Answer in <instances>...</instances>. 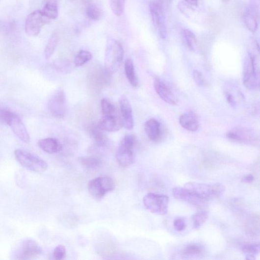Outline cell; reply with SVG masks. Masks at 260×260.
Wrapping results in <instances>:
<instances>
[{
    "label": "cell",
    "mask_w": 260,
    "mask_h": 260,
    "mask_svg": "<svg viewBox=\"0 0 260 260\" xmlns=\"http://www.w3.org/2000/svg\"><path fill=\"white\" fill-rule=\"evenodd\" d=\"M90 133L92 139L99 147H104L107 143L106 135L97 126H92L90 129Z\"/></svg>",
    "instance_id": "cell-26"
},
{
    "label": "cell",
    "mask_w": 260,
    "mask_h": 260,
    "mask_svg": "<svg viewBox=\"0 0 260 260\" xmlns=\"http://www.w3.org/2000/svg\"><path fill=\"white\" fill-rule=\"evenodd\" d=\"M150 11L156 29L161 37L165 39L167 37V30L161 4L158 2H152L150 5Z\"/></svg>",
    "instance_id": "cell-11"
},
{
    "label": "cell",
    "mask_w": 260,
    "mask_h": 260,
    "mask_svg": "<svg viewBox=\"0 0 260 260\" xmlns=\"http://www.w3.org/2000/svg\"><path fill=\"white\" fill-rule=\"evenodd\" d=\"M98 128L106 132H117L123 127L121 119L115 115H104L97 124Z\"/></svg>",
    "instance_id": "cell-15"
},
{
    "label": "cell",
    "mask_w": 260,
    "mask_h": 260,
    "mask_svg": "<svg viewBox=\"0 0 260 260\" xmlns=\"http://www.w3.org/2000/svg\"><path fill=\"white\" fill-rule=\"evenodd\" d=\"M39 147L48 154H54L62 150L60 142L55 138H48L40 140L38 143Z\"/></svg>",
    "instance_id": "cell-18"
},
{
    "label": "cell",
    "mask_w": 260,
    "mask_h": 260,
    "mask_svg": "<svg viewBox=\"0 0 260 260\" xmlns=\"http://www.w3.org/2000/svg\"><path fill=\"white\" fill-rule=\"evenodd\" d=\"M144 130L148 137L152 141H157L162 137L161 124L155 119H152L148 120L144 125Z\"/></svg>",
    "instance_id": "cell-16"
},
{
    "label": "cell",
    "mask_w": 260,
    "mask_h": 260,
    "mask_svg": "<svg viewBox=\"0 0 260 260\" xmlns=\"http://www.w3.org/2000/svg\"><path fill=\"white\" fill-rule=\"evenodd\" d=\"M225 97L228 103L232 106L234 107L236 105V101L235 98L232 93L229 91L225 92Z\"/></svg>",
    "instance_id": "cell-39"
},
{
    "label": "cell",
    "mask_w": 260,
    "mask_h": 260,
    "mask_svg": "<svg viewBox=\"0 0 260 260\" xmlns=\"http://www.w3.org/2000/svg\"><path fill=\"white\" fill-rule=\"evenodd\" d=\"M116 158L121 166L128 167L133 163L134 155L132 150L120 146L116 153Z\"/></svg>",
    "instance_id": "cell-19"
},
{
    "label": "cell",
    "mask_w": 260,
    "mask_h": 260,
    "mask_svg": "<svg viewBox=\"0 0 260 260\" xmlns=\"http://www.w3.org/2000/svg\"><path fill=\"white\" fill-rule=\"evenodd\" d=\"M43 6L42 11L50 20H55L58 17V6L56 0H43Z\"/></svg>",
    "instance_id": "cell-22"
},
{
    "label": "cell",
    "mask_w": 260,
    "mask_h": 260,
    "mask_svg": "<svg viewBox=\"0 0 260 260\" xmlns=\"http://www.w3.org/2000/svg\"><path fill=\"white\" fill-rule=\"evenodd\" d=\"M126 0H109L111 9L115 16L121 17L124 12Z\"/></svg>",
    "instance_id": "cell-33"
},
{
    "label": "cell",
    "mask_w": 260,
    "mask_h": 260,
    "mask_svg": "<svg viewBox=\"0 0 260 260\" xmlns=\"http://www.w3.org/2000/svg\"><path fill=\"white\" fill-rule=\"evenodd\" d=\"M252 4V11L256 12L259 8V0H251Z\"/></svg>",
    "instance_id": "cell-41"
},
{
    "label": "cell",
    "mask_w": 260,
    "mask_h": 260,
    "mask_svg": "<svg viewBox=\"0 0 260 260\" xmlns=\"http://www.w3.org/2000/svg\"><path fill=\"white\" fill-rule=\"evenodd\" d=\"M208 218V214L205 211H199L197 212L193 216V228L199 229L202 225H204Z\"/></svg>",
    "instance_id": "cell-32"
},
{
    "label": "cell",
    "mask_w": 260,
    "mask_h": 260,
    "mask_svg": "<svg viewBox=\"0 0 260 260\" xmlns=\"http://www.w3.org/2000/svg\"><path fill=\"white\" fill-rule=\"evenodd\" d=\"M14 155L18 162L28 170L42 172L48 168V163L35 154L22 150H17Z\"/></svg>",
    "instance_id": "cell-3"
},
{
    "label": "cell",
    "mask_w": 260,
    "mask_h": 260,
    "mask_svg": "<svg viewBox=\"0 0 260 260\" xmlns=\"http://www.w3.org/2000/svg\"><path fill=\"white\" fill-rule=\"evenodd\" d=\"M169 197L165 195L150 193L143 197L144 207L150 212L160 215L168 212Z\"/></svg>",
    "instance_id": "cell-4"
},
{
    "label": "cell",
    "mask_w": 260,
    "mask_h": 260,
    "mask_svg": "<svg viewBox=\"0 0 260 260\" xmlns=\"http://www.w3.org/2000/svg\"><path fill=\"white\" fill-rule=\"evenodd\" d=\"M193 77L195 82L198 85L204 86L206 84V80L200 71L198 70L194 71Z\"/></svg>",
    "instance_id": "cell-37"
},
{
    "label": "cell",
    "mask_w": 260,
    "mask_h": 260,
    "mask_svg": "<svg viewBox=\"0 0 260 260\" xmlns=\"http://www.w3.org/2000/svg\"><path fill=\"white\" fill-rule=\"evenodd\" d=\"M183 35L188 48L194 51L198 47V42L195 34L188 29H184L183 31Z\"/></svg>",
    "instance_id": "cell-30"
},
{
    "label": "cell",
    "mask_w": 260,
    "mask_h": 260,
    "mask_svg": "<svg viewBox=\"0 0 260 260\" xmlns=\"http://www.w3.org/2000/svg\"><path fill=\"white\" fill-rule=\"evenodd\" d=\"M244 24L248 29L252 33H255L258 28V23L255 14L252 10H247L242 15Z\"/></svg>",
    "instance_id": "cell-25"
},
{
    "label": "cell",
    "mask_w": 260,
    "mask_h": 260,
    "mask_svg": "<svg viewBox=\"0 0 260 260\" xmlns=\"http://www.w3.org/2000/svg\"><path fill=\"white\" fill-rule=\"evenodd\" d=\"M66 256V248L63 245H59L57 246L53 251V257L55 260H61Z\"/></svg>",
    "instance_id": "cell-36"
},
{
    "label": "cell",
    "mask_w": 260,
    "mask_h": 260,
    "mask_svg": "<svg viewBox=\"0 0 260 260\" xmlns=\"http://www.w3.org/2000/svg\"><path fill=\"white\" fill-rule=\"evenodd\" d=\"M184 1L189 4L194 6H197L198 5L199 0H184Z\"/></svg>",
    "instance_id": "cell-42"
},
{
    "label": "cell",
    "mask_w": 260,
    "mask_h": 260,
    "mask_svg": "<svg viewBox=\"0 0 260 260\" xmlns=\"http://www.w3.org/2000/svg\"><path fill=\"white\" fill-rule=\"evenodd\" d=\"M154 85L156 93L164 102L172 105L177 104L176 97L164 82L160 79H156Z\"/></svg>",
    "instance_id": "cell-14"
},
{
    "label": "cell",
    "mask_w": 260,
    "mask_h": 260,
    "mask_svg": "<svg viewBox=\"0 0 260 260\" xmlns=\"http://www.w3.org/2000/svg\"><path fill=\"white\" fill-rule=\"evenodd\" d=\"M137 143V139L133 134H127L123 138L121 146L133 150Z\"/></svg>",
    "instance_id": "cell-34"
},
{
    "label": "cell",
    "mask_w": 260,
    "mask_h": 260,
    "mask_svg": "<svg viewBox=\"0 0 260 260\" xmlns=\"http://www.w3.org/2000/svg\"><path fill=\"white\" fill-rule=\"evenodd\" d=\"M58 34L56 32L53 33L51 36L45 50L46 59L49 60L54 52L57 43H58Z\"/></svg>",
    "instance_id": "cell-29"
},
{
    "label": "cell",
    "mask_w": 260,
    "mask_h": 260,
    "mask_svg": "<svg viewBox=\"0 0 260 260\" xmlns=\"http://www.w3.org/2000/svg\"><path fill=\"white\" fill-rule=\"evenodd\" d=\"M260 249L259 243H247L243 245L242 252L245 255L246 260H254L259 254Z\"/></svg>",
    "instance_id": "cell-27"
},
{
    "label": "cell",
    "mask_w": 260,
    "mask_h": 260,
    "mask_svg": "<svg viewBox=\"0 0 260 260\" xmlns=\"http://www.w3.org/2000/svg\"><path fill=\"white\" fill-rule=\"evenodd\" d=\"M124 54L121 43L114 39H108L105 53V70L107 73L109 75L116 73L123 63Z\"/></svg>",
    "instance_id": "cell-1"
},
{
    "label": "cell",
    "mask_w": 260,
    "mask_h": 260,
    "mask_svg": "<svg viewBox=\"0 0 260 260\" xmlns=\"http://www.w3.org/2000/svg\"><path fill=\"white\" fill-rule=\"evenodd\" d=\"M257 71L255 57L250 54L245 62L243 75V83L249 89L255 90L257 88Z\"/></svg>",
    "instance_id": "cell-9"
},
{
    "label": "cell",
    "mask_w": 260,
    "mask_h": 260,
    "mask_svg": "<svg viewBox=\"0 0 260 260\" xmlns=\"http://www.w3.org/2000/svg\"><path fill=\"white\" fill-rule=\"evenodd\" d=\"M180 124L182 127L192 132L197 131L199 123L196 115L191 113L182 114L180 118Z\"/></svg>",
    "instance_id": "cell-20"
},
{
    "label": "cell",
    "mask_w": 260,
    "mask_h": 260,
    "mask_svg": "<svg viewBox=\"0 0 260 260\" xmlns=\"http://www.w3.org/2000/svg\"><path fill=\"white\" fill-rule=\"evenodd\" d=\"M85 14L88 19L92 21H98L101 16L100 11L92 0H81Z\"/></svg>",
    "instance_id": "cell-21"
},
{
    "label": "cell",
    "mask_w": 260,
    "mask_h": 260,
    "mask_svg": "<svg viewBox=\"0 0 260 260\" xmlns=\"http://www.w3.org/2000/svg\"><path fill=\"white\" fill-rule=\"evenodd\" d=\"M50 20L42 10H35L28 16L25 23L26 33L31 36H36L40 32L42 27L49 23Z\"/></svg>",
    "instance_id": "cell-7"
},
{
    "label": "cell",
    "mask_w": 260,
    "mask_h": 260,
    "mask_svg": "<svg viewBox=\"0 0 260 260\" xmlns=\"http://www.w3.org/2000/svg\"><path fill=\"white\" fill-rule=\"evenodd\" d=\"M42 250L38 243L33 239L24 240L14 252V259L33 260L42 253Z\"/></svg>",
    "instance_id": "cell-8"
},
{
    "label": "cell",
    "mask_w": 260,
    "mask_h": 260,
    "mask_svg": "<svg viewBox=\"0 0 260 260\" xmlns=\"http://www.w3.org/2000/svg\"><path fill=\"white\" fill-rule=\"evenodd\" d=\"M48 108L52 116L56 119H63L67 113V101L64 91L58 90L50 98Z\"/></svg>",
    "instance_id": "cell-6"
},
{
    "label": "cell",
    "mask_w": 260,
    "mask_h": 260,
    "mask_svg": "<svg viewBox=\"0 0 260 260\" xmlns=\"http://www.w3.org/2000/svg\"><path fill=\"white\" fill-rule=\"evenodd\" d=\"M205 251L203 245L191 243L186 245L182 251V254L186 257H199L203 255Z\"/></svg>",
    "instance_id": "cell-24"
},
{
    "label": "cell",
    "mask_w": 260,
    "mask_h": 260,
    "mask_svg": "<svg viewBox=\"0 0 260 260\" xmlns=\"http://www.w3.org/2000/svg\"><path fill=\"white\" fill-rule=\"evenodd\" d=\"M254 177L252 175H249L244 177L242 179V182L244 183H251L253 182Z\"/></svg>",
    "instance_id": "cell-40"
},
{
    "label": "cell",
    "mask_w": 260,
    "mask_h": 260,
    "mask_svg": "<svg viewBox=\"0 0 260 260\" xmlns=\"http://www.w3.org/2000/svg\"><path fill=\"white\" fill-rule=\"evenodd\" d=\"M173 195L178 200L188 202L191 205L198 207L204 206L207 202V200L197 196L184 187H176L173 190Z\"/></svg>",
    "instance_id": "cell-13"
},
{
    "label": "cell",
    "mask_w": 260,
    "mask_h": 260,
    "mask_svg": "<svg viewBox=\"0 0 260 260\" xmlns=\"http://www.w3.org/2000/svg\"><path fill=\"white\" fill-rule=\"evenodd\" d=\"M173 226H174L175 229L179 231V232H181V231H183L185 227V222L184 219L182 218H178L173 223Z\"/></svg>",
    "instance_id": "cell-38"
},
{
    "label": "cell",
    "mask_w": 260,
    "mask_h": 260,
    "mask_svg": "<svg viewBox=\"0 0 260 260\" xmlns=\"http://www.w3.org/2000/svg\"><path fill=\"white\" fill-rule=\"evenodd\" d=\"M222 1L224 3H228L230 0H222Z\"/></svg>",
    "instance_id": "cell-43"
},
{
    "label": "cell",
    "mask_w": 260,
    "mask_h": 260,
    "mask_svg": "<svg viewBox=\"0 0 260 260\" xmlns=\"http://www.w3.org/2000/svg\"><path fill=\"white\" fill-rule=\"evenodd\" d=\"M183 187L197 196L207 201L211 198L219 197L225 191V186L220 183L208 184L189 182L186 183Z\"/></svg>",
    "instance_id": "cell-2"
},
{
    "label": "cell",
    "mask_w": 260,
    "mask_h": 260,
    "mask_svg": "<svg viewBox=\"0 0 260 260\" xmlns=\"http://www.w3.org/2000/svg\"><path fill=\"white\" fill-rule=\"evenodd\" d=\"M79 161L83 167L89 169H97L103 164L100 158L93 156L81 157Z\"/></svg>",
    "instance_id": "cell-28"
},
{
    "label": "cell",
    "mask_w": 260,
    "mask_h": 260,
    "mask_svg": "<svg viewBox=\"0 0 260 260\" xmlns=\"http://www.w3.org/2000/svg\"><path fill=\"white\" fill-rule=\"evenodd\" d=\"M92 54L86 51H80L75 57V64L77 67H81L92 59Z\"/></svg>",
    "instance_id": "cell-31"
},
{
    "label": "cell",
    "mask_w": 260,
    "mask_h": 260,
    "mask_svg": "<svg viewBox=\"0 0 260 260\" xmlns=\"http://www.w3.org/2000/svg\"><path fill=\"white\" fill-rule=\"evenodd\" d=\"M227 137L231 139L240 142L254 141L255 135L252 130L246 128H236L229 131Z\"/></svg>",
    "instance_id": "cell-17"
},
{
    "label": "cell",
    "mask_w": 260,
    "mask_h": 260,
    "mask_svg": "<svg viewBox=\"0 0 260 260\" xmlns=\"http://www.w3.org/2000/svg\"><path fill=\"white\" fill-rule=\"evenodd\" d=\"M115 182L110 177H101L91 180L88 183L90 194L96 199L103 198L107 193L114 190Z\"/></svg>",
    "instance_id": "cell-5"
},
{
    "label": "cell",
    "mask_w": 260,
    "mask_h": 260,
    "mask_svg": "<svg viewBox=\"0 0 260 260\" xmlns=\"http://www.w3.org/2000/svg\"><path fill=\"white\" fill-rule=\"evenodd\" d=\"M101 107L104 115H114L115 108L109 100L104 98L101 101Z\"/></svg>",
    "instance_id": "cell-35"
},
{
    "label": "cell",
    "mask_w": 260,
    "mask_h": 260,
    "mask_svg": "<svg viewBox=\"0 0 260 260\" xmlns=\"http://www.w3.org/2000/svg\"><path fill=\"white\" fill-rule=\"evenodd\" d=\"M119 103L121 115L120 119L123 127L127 130H131L134 126L131 104L129 99L125 96L121 97Z\"/></svg>",
    "instance_id": "cell-12"
},
{
    "label": "cell",
    "mask_w": 260,
    "mask_h": 260,
    "mask_svg": "<svg viewBox=\"0 0 260 260\" xmlns=\"http://www.w3.org/2000/svg\"><path fill=\"white\" fill-rule=\"evenodd\" d=\"M125 71L128 80L134 88L138 85V78L136 75L133 62L131 59H127L125 62Z\"/></svg>",
    "instance_id": "cell-23"
},
{
    "label": "cell",
    "mask_w": 260,
    "mask_h": 260,
    "mask_svg": "<svg viewBox=\"0 0 260 260\" xmlns=\"http://www.w3.org/2000/svg\"><path fill=\"white\" fill-rule=\"evenodd\" d=\"M12 131L21 141L25 143L30 142V137L23 122L18 115L11 111L5 122Z\"/></svg>",
    "instance_id": "cell-10"
}]
</instances>
